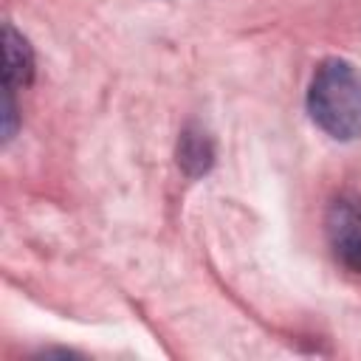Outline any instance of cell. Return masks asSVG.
Here are the masks:
<instances>
[{"label": "cell", "instance_id": "1", "mask_svg": "<svg viewBox=\"0 0 361 361\" xmlns=\"http://www.w3.org/2000/svg\"><path fill=\"white\" fill-rule=\"evenodd\" d=\"M313 124L336 141L361 138V68L350 59H324L307 87Z\"/></svg>", "mask_w": 361, "mask_h": 361}, {"label": "cell", "instance_id": "2", "mask_svg": "<svg viewBox=\"0 0 361 361\" xmlns=\"http://www.w3.org/2000/svg\"><path fill=\"white\" fill-rule=\"evenodd\" d=\"M327 243L333 257L347 268L361 274V203L353 197H338L324 214Z\"/></svg>", "mask_w": 361, "mask_h": 361}, {"label": "cell", "instance_id": "3", "mask_svg": "<svg viewBox=\"0 0 361 361\" xmlns=\"http://www.w3.org/2000/svg\"><path fill=\"white\" fill-rule=\"evenodd\" d=\"M34 79V54L23 34H17L8 23L3 25V90L28 87Z\"/></svg>", "mask_w": 361, "mask_h": 361}, {"label": "cell", "instance_id": "4", "mask_svg": "<svg viewBox=\"0 0 361 361\" xmlns=\"http://www.w3.org/2000/svg\"><path fill=\"white\" fill-rule=\"evenodd\" d=\"M212 164H214V144H212L209 133L197 124L183 127V133L178 138V166L189 178H200L212 169Z\"/></svg>", "mask_w": 361, "mask_h": 361}, {"label": "cell", "instance_id": "5", "mask_svg": "<svg viewBox=\"0 0 361 361\" xmlns=\"http://www.w3.org/2000/svg\"><path fill=\"white\" fill-rule=\"evenodd\" d=\"M17 113H20V110H17L14 93L6 90V102H3V141H11V138H14V133H17V121H20Z\"/></svg>", "mask_w": 361, "mask_h": 361}]
</instances>
